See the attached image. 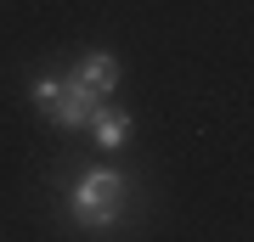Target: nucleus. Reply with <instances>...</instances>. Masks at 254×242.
Masks as SVG:
<instances>
[{"instance_id": "nucleus-2", "label": "nucleus", "mask_w": 254, "mask_h": 242, "mask_svg": "<svg viewBox=\"0 0 254 242\" xmlns=\"http://www.w3.org/2000/svg\"><path fill=\"white\" fill-rule=\"evenodd\" d=\"M102 107V96H91V90H85V85H73V79H63V96H57L51 101V124L57 130H85V124H91V113Z\"/></svg>"}, {"instance_id": "nucleus-3", "label": "nucleus", "mask_w": 254, "mask_h": 242, "mask_svg": "<svg viewBox=\"0 0 254 242\" xmlns=\"http://www.w3.org/2000/svg\"><path fill=\"white\" fill-rule=\"evenodd\" d=\"M68 79L85 85L91 96H108V90H119V56H108V51H85L79 62H73Z\"/></svg>"}, {"instance_id": "nucleus-5", "label": "nucleus", "mask_w": 254, "mask_h": 242, "mask_svg": "<svg viewBox=\"0 0 254 242\" xmlns=\"http://www.w3.org/2000/svg\"><path fill=\"white\" fill-rule=\"evenodd\" d=\"M28 96H34V107H40V113H51V101L63 96V79H51V73H40V79L28 85Z\"/></svg>"}, {"instance_id": "nucleus-1", "label": "nucleus", "mask_w": 254, "mask_h": 242, "mask_svg": "<svg viewBox=\"0 0 254 242\" xmlns=\"http://www.w3.org/2000/svg\"><path fill=\"white\" fill-rule=\"evenodd\" d=\"M119 208H125V175H113V169H85L68 192V214L85 231H108L119 220Z\"/></svg>"}, {"instance_id": "nucleus-4", "label": "nucleus", "mask_w": 254, "mask_h": 242, "mask_svg": "<svg viewBox=\"0 0 254 242\" xmlns=\"http://www.w3.org/2000/svg\"><path fill=\"white\" fill-rule=\"evenodd\" d=\"M85 130H91V141L102 146V152H119V146L130 141V118H125V113H113V107H96Z\"/></svg>"}]
</instances>
